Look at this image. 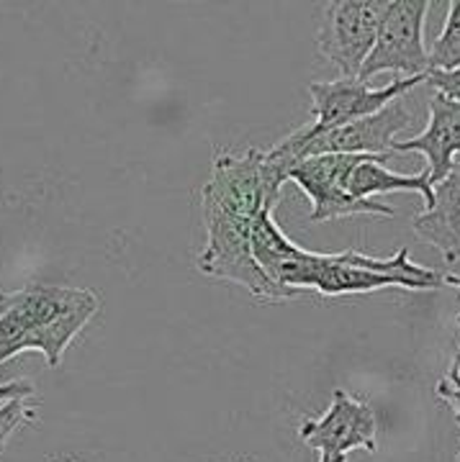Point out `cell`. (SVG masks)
I'll return each mask as SVG.
<instances>
[{"instance_id": "1", "label": "cell", "mask_w": 460, "mask_h": 462, "mask_svg": "<svg viewBox=\"0 0 460 462\" xmlns=\"http://www.w3.org/2000/svg\"><path fill=\"white\" fill-rule=\"evenodd\" d=\"M280 190L283 185L270 175L263 149L249 147L242 154L219 152L201 190L206 242L196 257L198 273L237 282L265 303L304 296L301 291H288L270 281L249 245L255 218L276 208Z\"/></svg>"}, {"instance_id": "2", "label": "cell", "mask_w": 460, "mask_h": 462, "mask_svg": "<svg viewBox=\"0 0 460 462\" xmlns=\"http://www.w3.org/2000/svg\"><path fill=\"white\" fill-rule=\"evenodd\" d=\"M32 331V352L44 355L50 367H60L65 349L100 311V296L90 288L70 285H23L16 291H0Z\"/></svg>"}, {"instance_id": "3", "label": "cell", "mask_w": 460, "mask_h": 462, "mask_svg": "<svg viewBox=\"0 0 460 462\" xmlns=\"http://www.w3.org/2000/svg\"><path fill=\"white\" fill-rule=\"evenodd\" d=\"M407 100H391L379 114L352 121L340 129H329L322 134H306L298 126L280 139L273 149H268V157L288 180V172L306 157L319 154H394L396 134L404 132L414 116L404 106Z\"/></svg>"}, {"instance_id": "4", "label": "cell", "mask_w": 460, "mask_h": 462, "mask_svg": "<svg viewBox=\"0 0 460 462\" xmlns=\"http://www.w3.org/2000/svg\"><path fill=\"white\" fill-rule=\"evenodd\" d=\"M427 0H394L386 5L379 23L376 44L361 67L362 83L380 72H399L407 78L427 75L429 54L425 47Z\"/></svg>"}, {"instance_id": "5", "label": "cell", "mask_w": 460, "mask_h": 462, "mask_svg": "<svg viewBox=\"0 0 460 462\" xmlns=\"http://www.w3.org/2000/svg\"><path fill=\"white\" fill-rule=\"evenodd\" d=\"M368 154H319L301 160L291 172L288 180L296 182L298 190H304L312 200L309 221H337L347 216H383L394 218L396 211L380 200H358L347 193V180L352 170L361 165Z\"/></svg>"}, {"instance_id": "6", "label": "cell", "mask_w": 460, "mask_h": 462, "mask_svg": "<svg viewBox=\"0 0 460 462\" xmlns=\"http://www.w3.org/2000/svg\"><path fill=\"white\" fill-rule=\"evenodd\" d=\"M376 411L368 401L337 388L329 409L319 419H304L298 424V439L319 452V462H347L355 449L376 452L379 442Z\"/></svg>"}, {"instance_id": "7", "label": "cell", "mask_w": 460, "mask_h": 462, "mask_svg": "<svg viewBox=\"0 0 460 462\" xmlns=\"http://www.w3.org/2000/svg\"><path fill=\"white\" fill-rule=\"evenodd\" d=\"M386 0H334L324 8L316 33L319 54L334 65L343 78H358L362 62L376 44Z\"/></svg>"}, {"instance_id": "8", "label": "cell", "mask_w": 460, "mask_h": 462, "mask_svg": "<svg viewBox=\"0 0 460 462\" xmlns=\"http://www.w3.org/2000/svg\"><path fill=\"white\" fill-rule=\"evenodd\" d=\"M419 83H427V75L401 78L383 88H371L361 78H340L332 83H309L312 96V124H304L306 134H322L329 129H340L352 121L379 114L391 100L404 98Z\"/></svg>"}, {"instance_id": "9", "label": "cell", "mask_w": 460, "mask_h": 462, "mask_svg": "<svg viewBox=\"0 0 460 462\" xmlns=\"http://www.w3.org/2000/svg\"><path fill=\"white\" fill-rule=\"evenodd\" d=\"M394 152L396 154H404V152L425 154L429 185L445 180L453 172L455 157L460 154V103L447 100L440 93H432L425 132L411 136L407 142H394Z\"/></svg>"}, {"instance_id": "10", "label": "cell", "mask_w": 460, "mask_h": 462, "mask_svg": "<svg viewBox=\"0 0 460 462\" xmlns=\"http://www.w3.org/2000/svg\"><path fill=\"white\" fill-rule=\"evenodd\" d=\"M435 200L427 211L414 216V234L443 254L447 264L460 260V172H450L432 185Z\"/></svg>"}, {"instance_id": "11", "label": "cell", "mask_w": 460, "mask_h": 462, "mask_svg": "<svg viewBox=\"0 0 460 462\" xmlns=\"http://www.w3.org/2000/svg\"><path fill=\"white\" fill-rule=\"evenodd\" d=\"M389 154H368L362 162L350 175L347 180V193L358 200H373V196L383 193H419L425 199V206H432L435 193L429 185V172L422 170L419 175H399L386 167Z\"/></svg>"}, {"instance_id": "12", "label": "cell", "mask_w": 460, "mask_h": 462, "mask_svg": "<svg viewBox=\"0 0 460 462\" xmlns=\"http://www.w3.org/2000/svg\"><path fill=\"white\" fill-rule=\"evenodd\" d=\"M429 54V69H458L460 67V0H455L447 11L445 26L435 39Z\"/></svg>"}, {"instance_id": "13", "label": "cell", "mask_w": 460, "mask_h": 462, "mask_svg": "<svg viewBox=\"0 0 460 462\" xmlns=\"http://www.w3.org/2000/svg\"><path fill=\"white\" fill-rule=\"evenodd\" d=\"M39 416V406L32 403L29 398H11L0 403V455L8 445V439L16 434L21 427L33 424Z\"/></svg>"}, {"instance_id": "14", "label": "cell", "mask_w": 460, "mask_h": 462, "mask_svg": "<svg viewBox=\"0 0 460 462\" xmlns=\"http://www.w3.org/2000/svg\"><path fill=\"white\" fill-rule=\"evenodd\" d=\"M427 83L435 88V93H440L447 100H455L460 103V67L458 69H429Z\"/></svg>"}, {"instance_id": "15", "label": "cell", "mask_w": 460, "mask_h": 462, "mask_svg": "<svg viewBox=\"0 0 460 462\" xmlns=\"http://www.w3.org/2000/svg\"><path fill=\"white\" fill-rule=\"evenodd\" d=\"M33 385L26 380H14V383H3L0 385V403L11 401V398H33Z\"/></svg>"}, {"instance_id": "16", "label": "cell", "mask_w": 460, "mask_h": 462, "mask_svg": "<svg viewBox=\"0 0 460 462\" xmlns=\"http://www.w3.org/2000/svg\"><path fill=\"white\" fill-rule=\"evenodd\" d=\"M443 282H447V285H460V275H443Z\"/></svg>"}, {"instance_id": "17", "label": "cell", "mask_w": 460, "mask_h": 462, "mask_svg": "<svg viewBox=\"0 0 460 462\" xmlns=\"http://www.w3.org/2000/svg\"><path fill=\"white\" fill-rule=\"evenodd\" d=\"M455 288L460 291V285H455ZM455 324H458V329H460V311H458V316H455ZM458 357H460V342H458Z\"/></svg>"}, {"instance_id": "18", "label": "cell", "mask_w": 460, "mask_h": 462, "mask_svg": "<svg viewBox=\"0 0 460 462\" xmlns=\"http://www.w3.org/2000/svg\"><path fill=\"white\" fill-rule=\"evenodd\" d=\"M67 462H78V460H67Z\"/></svg>"}, {"instance_id": "19", "label": "cell", "mask_w": 460, "mask_h": 462, "mask_svg": "<svg viewBox=\"0 0 460 462\" xmlns=\"http://www.w3.org/2000/svg\"><path fill=\"white\" fill-rule=\"evenodd\" d=\"M458 462H460V452H458Z\"/></svg>"}]
</instances>
